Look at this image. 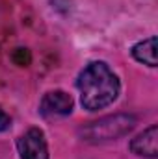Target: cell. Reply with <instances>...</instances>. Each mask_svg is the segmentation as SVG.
<instances>
[{"label":"cell","instance_id":"7","mask_svg":"<svg viewBox=\"0 0 158 159\" xmlns=\"http://www.w3.org/2000/svg\"><path fill=\"white\" fill-rule=\"evenodd\" d=\"M9 126H11V117L0 107V131H6V129H9Z\"/></svg>","mask_w":158,"mask_h":159},{"label":"cell","instance_id":"2","mask_svg":"<svg viewBox=\"0 0 158 159\" xmlns=\"http://www.w3.org/2000/svg\"><path fill=\"white\" fill-rule=\"evenodd\" d=\"M134 126H136L134 115L117 113V115L102 117L95 122L82 126L78 133L82 141H87V143H108V141H116L119 137L126 135L128 131L134 129Z\"/></svg>","mask_w":158,"mask_h":159},{"label":"cell","instance_id":"1","mask_svg":"<svg viewBox=\"0 0 158 159\" xmlns=\"http://www.w3.org/2000/svg\"><path fill=\"white\" fill-rule=\"evenodd\" d=\"M80 102L87 111H99L110 106L119 94V80L104 61L89 63L77 80Z\"/></svg>","mask_w":158,"mask_h":159},{"label":"cell","instance_id":"5","mask_svg":"<svg viewBox=\"0 0 158 159\" xmlns=\"http://www.w3.org/2000/svg\"><path fill=\"white\" fill-rule=\"evenodd\" d=\"M130 150L136 156L156 159L158 157V126L156 124L149 126L145 131H141L138 137H134L130 141Z\"/></svg>","mask_w":158,"mask_h":159},{"label":"cell","instance_id":"3","mask_svg":"<svg viewBox=\"0 0 158 159\" xmlns=\"http://www.w3.org/2000/svg\"><path fill=\"white\" fill-rule=\"evenodd\" d=\"M17 150L21 159H48L47 139L39 128L26 129L17 141Z\"/></svg>","mask_w":158,"mask_h":159},{"label":"cell","instance_id":"6","mask_svg":"<svg viewBox=\"0 0 158 159\" xmlns=\"http://www.w3.org/2000/svg\"><path fill=\"white\" fill-rule=\"evenodd\" d=\"M132 56L136 61L147 65V67H156V37H149L145 41H140L132 48Z\"/></svg>","mask_w":158,"mask_h":159},{"label":"cell","instance_id":"4","mask_svg":"<svg viewBox=\"0 0 158 159\" xmlns=\"http://www.w3.org/2000/svg\"><path fill=\"white\" fill-rule=\"evenodd\" d=\"M73 111V98L65 91H50L43 96L39 104V113L45 119L67 117Z\"/></svg>","mask_w":158,"mask_h":159}]
</instances>
